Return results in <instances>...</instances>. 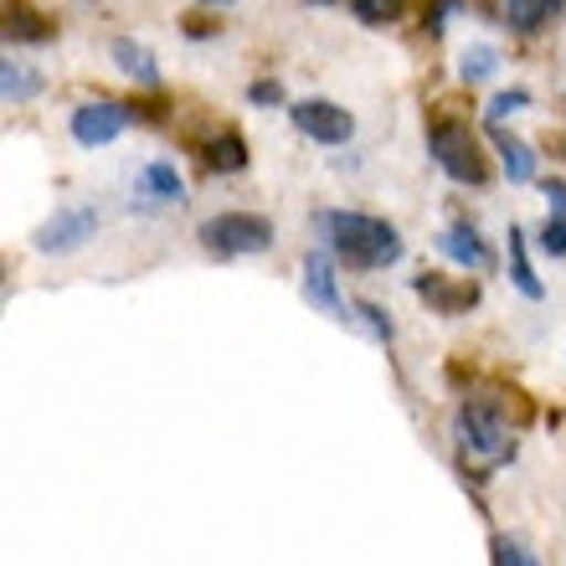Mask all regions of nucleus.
Wrapping results in <instances>:
<instances>
[{
  "mask_svg": "<svg viewBox=\"0 0 566 566\" xmlns=\"http://www.w3.org/2000/svg\"><path fill=\"white\" fill-rule=\"evenodd\" d=\"M453 428H459L463 459L479 463V469H494V463L515 459V432L505 428V418H500L490 402H463Z\"/></svg>",
  "mask_w": 566,
  "mask_h": 566,
  "instance_id": "nucleus-2",
  "label": "nucleus"
},
{
  "mask_svg": "<svg viewBox=\"0 0 566 566\" xmlns=\"http://www.w3.org/2000/svg\"><path fill=\"white\" fill-rule=\"evenodd\" d=\"M541 196H546L552 217H562V222H566V186H562V180H546V186H541Z\"/></svg>",
  "mask_w": 566,
  "mask_h": 566,
  "instance_id": "nucleus-25",
  "label": "nucleus"
},
{
  "mask_svg": "<svg viewBox=\"0 0 566 566\" xmlns=\"http://www.w3.org/2000/svg\"><path fill=\"white\" fill-rule=\"evenodd\" d=\"M541 248L552 258H566V222L562 217H546V227H541Z\"/></svg>",
  "mask_w": 566,
  "mask_h": 566,
  "instance_id": "nucleus-24",
  "label": "nucleus"
},
{
  "mask_svg": "<svg viewBox=\"0 0 566 566\" xmlns=\"http://www.w3.org/2000/svg\"><path fill=\"white\" fill-rule=\"evenodd\" d=\"M494 149H500V165H505V176L515 180V186H525V180L536 176V149L525 145V139L500 135V129H494Z\"/></svg>",
  "mask_w": 566,
  "mask_h": 566,
  "instance_id": "nucleus-14",
  "label": "nucleus"
},
{
  "mask_svg": "<svg viewBox=\"0 0 566 566\" xmlns=\"http://www.w3.org/2000/svg\"><path fill=\"white\" fill-rule=\"evenodd\" d=\"M510 279H515V289H521L525 298H541L546 289H541L536 269H531V258H525V232L521 227H510Z\"/></svg>",
  "mask_w": 566,
  "mask_h": 566,
  "instance_id": "nucleus-18",
  "label": "nucleus"
},
{
  "mask_svg": "<svg viewBox=\"0 0 566 566\" xmlns=\"http://www.w3.org/2000/svg\"><path fill=\"white\" fill-rule=\"evenodd\" d=\"M289 114H294L298 135L319 139V145H345V139L356 135V119H350L340 104H329V98H304V104H294Z\"/></svg>",
  "mask_w": 566,
  "mask_h": 566,
  "instance_id": "nucleus-6",
  "label": "nucleus"
},
{
  "mask_svg": "<svg viewBox=\"0 0 566 566\" xmlns=\"http://www.w3.org/2000/svg\"><path fill=\"white\" fill-rule=\"evenodd\" d=\"M314 227L325 232V242L350 263V269H391L402 258V238L397 227L366 211H319Z\"/></svg>",
  "mask_w": 566,
  "mask_h": 566,
  "instance_id": "nucleus-1",
  "label": "nucleus"
},
{
  "mask_svg": "<svg viewBox=\"0 0 566 566\" xmlns=\"http://www.w3.org/2000/svg\"><path fill=\"white\" fill-rule=\"evenodd\" d=\"M57 36V21L42 15L27 0H6V42H52Z\"/></svg>",
  "mask_w": 566,
  "mask_h": 566,
  "instance_id": "nucleus-10",
  "label": "nucleus"
},
{
  "mask_svg": "<svg viewBox=\"0 0 566 566\" xmlns=\"http://www.w3.org/2000/svg\"><path fill=\"white\" fill-rule=\"evenodd\" d=\"M438 248H443L459 269H490L494 263L490 248H484V238H479L474 227H463V222H453L448 232H438Z\"/></svg>",
  "mask_w": 566,
  "mask_h": 566,
  "instance_id": "nucleus-11",
  "label": "nucleus"
},
{
  "mask_svg": "<svg viewBox=\"0 0 566 566\" xmlns=\"http://www.w3.org/2000/svg\"><path fill=\"white\" fill-rule=\"evenodd\" d=\"M124 124H129V108L114 104V98H98V104H77L73 108V139L83 149H98V145H108V139H119Z\"/></svg>",
  "mask_w": 566,
  "mask_h": 566,
  "instance_id": "nucleus-7",
  "label": "nucleus"
},
{
  "mask_svg": "<svg viewBox=\"0 0 566 566\" xmlns=\"http://www.w3.org/2000/svg\"><path fill=\"white\" fill-rule=\"evenodd\" d=\"M180 27H186V36H196V42H201V36H217V21H207V15H186Z\"/></svg>",
  "mask_w": 566,
  "mask_h": 566,
  "instance_id": "nucleus-27",
  "label": "nucleus"
},
{
  "mask_svg": "<svg viewBox=\"0 0 566 566\" xmlns=\"http://www.w3.org/2000/svg\"><path fill=\"white\" fill-rule=\"evenodd\" d=\"M36 93H42V77L31 73V67H21L15 57L0 62V98L6 104H31Z\"/></svg>",
  "mask_w": 566,
  "mask_h": 566,
  "instance_id": "nucleus-15",
  "label": "nucleus"
},
{
  "mask_svg": "<svg viewBox=\"0 0 566 566\" xmlns=\"http://www.w3.org/2000/svg\"><path fill=\"white\" fill-rule=\"evenodd\" d=\"M556 155H562V160H566V139H562V145H556Z\"/></svg>",
  "mask_w": 566,
  "mask_h": 566,
  "instance_id": "nucleus-29",
  "label": "nucleus"
},
{
  "mask_svg": "<svg viewBox=\"0 0 566 566\" xmlns=\"http://www.w3.org/2000/svg\"><path fill=\"white\" fill-rule=\"evenodd\" d=\"M494 566H541V562L525 552L521 541H505V536H500V541H494Z\"/></svg>",
  "mask_w": 566,
  "mask_h": 566,
  "instance_id": "nucleus-22",
  "label": "nucleus"
},
{
  "mask_svg": "<svg viewBox=\"0 0 566 566\" xmlns=\"http://www.w3.org/2000/svg\"><path fill=\"white\" fill-rule=\"evenodd\" d=\"M360 314H366V325H371V335H381V340H391V319L376 304H360Z\"/></svg>",
  "mask_w": 566,
  "mask_h": 566,
  "instance_id": "nucleus-26",
  "label": "nucleus"
},
{
  "mask_svg": "<svg viewBox=\"0 0 566 566\" xmlns=\"http://www.w3.org/2000/svg\"><path fill=\"white\" fill-rule=\"evenodd\" d=\"M412 289L432 304V314H463L479 304V283H469V279L453 283V279H443V273H418Z\"/></svg>",
  "mask_w": 566,
  "mask_h": 566,
  "instance_id": "nucleus-8",
  "label": "nucleus"
},
{
  "mask_svg": "<svg viewBox=\"0 0 566 566\" xmlns=\"http://www.w3.org/2000/svg\"><path fill=\"white\" fill-rule=\"evenodd\" d=\"M201 248L217 258L263 253V248H273V222L269 217H253V211H222V217L201 222Z\"/></svg>",
  "mask_w": 566,
  "mask_h": 566,
  "instance_id": "nucleus-4",
  "label": "nucleus"
},
{
  "mask_svg": "<svg viewBox=\"0 0 566 566\" xmlns=\"http://www.w3.org/2000/svg\"><path fill=\"white\" fill-rule=\"evenodd\" d=\"M556 11H562V0H505V21H510V31H521V36H536Z\"/></svg>",
  "mask_w": 566,
  "mask_h": 566,
  "instance_id": "nucleus-13",
  "label": "nucleus"
},
{
  "mask_svg": "<svg viewBox=\"0 0 566 566\" xmlns=\"http://www.w3.org/2000/svg\"><path fill=\"white\" fill-rule=\"evenodd\" d=\"M428 149L432 160L448 170V180H459V186H490V160H484V149H479L474 129L463 119H438L428 129Z\"/></svg>",
  "mask_w": 566,
  "mask_h": 566,
  "instance_id": "nucleus-3",
  "label": "nucleus"
},
{
  "mask_svg": "<svg viewBox=\"0 0 566 566\" xmlns=\"http://www.w3.org/2000/svg\"><path fill=\"white\" fill-rule=\"evenodd\" d=\"M201 6H232V0H201Z\"/></svg>",
  "mask_w": 566,
  "mask_h": 566,
  "instance_id": "nucleus-28",
  "label": "nucleus"
},
{
  "mask_svg": "<svg viewBox=\"0 0 566 566\" xmlns=\"http://www.w3.org/2000/svg\"><path fill=\"white\" fill-rule=\"evenodd\" d=\"M494 67H500V52H494L490 42L463 46V57H459V77H463V83H484V77H494Z\"/></svg>",
  "mask_w": 566,
  "mask_h": 566,
  "instance_id": "nucleus-19",
  "label": "nucleus"
},
{
  "mask_svg": "<svg viewBox=\"0 0 566 566\" xmlns=\"http://www.w3.org/2000/svg\"><path fill=\"white\" fill-rule=\"evenodd\" d=\"M93 232H98V211L67 207V211H57V217H46L31 242H36V253H73V248H83Z\"/></svg>",
  "mask_w": 566,
  "mask_h": 566,
  "instance_id": "nucleus-5",
  "label": "nucleus"
},
{
  "mask_svg": "<svg viewBox=\"0 0 566 566\" xmlns=\"http://www.w3.org/2000/svg\"><path fill=\"white\" fill-rule=\"evenodd\" d=\"M201 160H207L211 170H222V176H238V170H248V139H242L238 129H222V135H211L207 145H201Z\"/></svg>",
  "mask_w": 566,
  "mask_h": 566,
  "instance_id": "nucleus-12",
  "label": "nucleus"
},
{
  "mask_svg": "<svg viewBox=\"0 0 566 566\" xmlns=\"http://www.w3.org/2000/svg\"><path fill=\"white\" fill-rule=\"evenodd\" d=\"M139 191H145L149 201H180V196H186V186H180L176 165L155 160V165H145V170H139Z\"/></svg>",
  "mask_w": 566,
  "mask_h": 566,
  "instance_id": "nucleus-16",
  "label": "nucleus"
},
{
  "mask_svg": "<svg viewBox=\"0 0 566 566\" xmlns=\"http://www.w3.org/2000/svg\"><path fill=\"white\" fill-rule=\"evenodd\" d=\"M248 104H258V108L283 104V83H279V77H258L253 88H248Z\"/></svg>",
  "mask_w": 566,
  "mask_h": 566,
  "instance_id": "nucleus-23",
  "label": "nucleus"
},
{
  "mask_svg": "<svg viewBox=\"0 0 566 566\" xmlns=\"http://www.w3.org/2000/svg\"><path fill=\"white\" fill-rule=\"evenodd\" d=\"M310 6H335V0H310Z\"/></svg>",
  "mask_w": 566,
  "mask_h": 566,
  "instance_id": "nucleus-30",
  "label": "nucleus"
},
{
  "mask_svg": "<svg viewBox=\"0 0 566 566\" xmlns=\"http://www.w3.org/2000/svg\"><path fill=\"white\" fill-rule=\"evenodd\" d=\"M521 108H531V93H525V88H505V93H494L484 114H490V124H500L505 114H521Z\"/></svg>",
  "mask_w": 566,
  "mask_h": 566,
  "instance_id": "nucleus-21",
  "label": "nucleus"
},
{
  "mask_svg": "<svg viewBox=\"0 0 566 566\" xmlns=\"http://www.w3.org/2000/svg\"><path fill=\"white\" fill-rule=\"evenodd\" d=\"M407 0H350V11H356V21H366V27H387V21H397L402 15Z\"/></svg>",
  "mask_w": 566,
  "mask_h": 566,
  "instance_id": "nucleus-20",
  "label": "nucleus"
},
{
  "mask_svg": "<svg viewBox=\"0 0 566 566\" xmlns=\"http://www.w3.org/2000/svg\"><path fill=\"white\" fill-rule=\"evenodd\" d=\"M304 298H310L314 310H325L329 319H350V314H345L340 289H335V269H329L325 253H310V258H304Z\"/></svg>",
  "mask_w": 566,
  "mask_h": 566,
  "instance_id": "nucleus-9",
  "label": "nucleus"
},
{
  "mask_svg": "<svg viewBox=\"0 0 566 566\" xmlns=\"http://www.w3.org/2000/svg\"><path fill=\"white\" fill-rule=\"evenodd\" d=\"M114 62H119L129 77H139V83H155V77H160L155 52H149V46H139L135 36H119V42H114Z\"/></svg>",
  "mask_w": 566,
  "mask_h": 566,
  "instance_id": "nucleus-17",
  "label": "nucleus"
}]
</instances>
